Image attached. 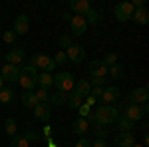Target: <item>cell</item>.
I'll return each instance as SVG.
<instances>
[{
  "label": "cell",
  "instance_id": "obj_19",
  "mask_svg": "<svg viewBox=\"0 0 149 147\" xmlns=\"http://www.w3.org/2000/svg\"><path fill=\"white\" fill-rule=\"evenodd\" d=\"M90 90H92V86H90L88 79H78L76 86H74V91H76L80 98H88V95H90Z\"/></svg>",
  "mask_w": 149,
  "mask_h": 147
},
{
  "label": "cell",
  "instance_id": "obj_31",
  "mask_svg": "<svg viewBox=\"0 0 149 147\" xmlns=\"http://www.w3.org/2000/svg\"><path fill=\"white\" fill-rule=\"evenodd\" d=\"M28 145H30V143L24 139V135L22 137H14V139L10 141V147H28Z\"/></svg>",
  "mask_w": 149,
  "mask_h": 147
},
{
  "label": "cell",
  "instance_id": "obj_20",
  "mask_svg": "<svg viewBox=\"0 0 149 147\" xmlns=\"http://www.w3.org/2000/svg\"><path fill=\"white\" fill-rule=\"evenodd\" d=\"M36 84L40 86V90H48V88L54 86V76H50V74H46V72H42V74H38Z\"/></svg>",
  "mask_w": 149,
  "mask_h": 147
},
{
  "label": "cell",
  "instance_id": "obj_8",
  "mask_svg": "<svg viewBox=\"0 0 149 147\" xmlns=\"http://www.w3.org/2000/svg\"><path fill=\"white\" fill-rule=\"evenodd\" d=\"M64 52H66V58H68L70 62H74V64H80V62H84V58H86V50L80 44H72Z\"/></svg>",
  "mask_w": 149,
  "mask_h": 147
},
{
  "label": "cell",
  "instance_id": "obj_21",
  "mask_svg": "<svg viewBox=\"0 0 149 147\" xmlns=\"http://www.w3.org/2000/svg\"><path fill=\"white\" fill-rule=\"evenodd\" d=\"M72 129H74V133L81 135V133H86V131L90 129V123H88V119H84V117H78V119L74 121V125H72Z\"/></svg>",
  "mask_w": 149,
  "mask_h": 147
},
{
  "label": "cell",
  "instance_id": "obj_7",
  "mask_svg": "<svg viewBox=\"0 0 149 147\" xmlns=\"http://www.w3.org/2000/svg\"><path fill=\"white\" fill-rule=\"evenodd\" d=\"M0 76H2L4 82H8V84H16V82H18V76H20V70H18V66L4 64L2 70H0Z\"/></svg>",
  "mask_w": 149,
  "mask_h": 147
},
{
  "label": "cell",
  "instance_id": "obj_10",
  "mask_svg": "<svg viewBox=\"0 0 149 147\" xmlns=\"http://www.w3.org/2000/svg\"><path fill=\"white\" fill-rule=\"evenodd\" d=\"M117 98H119V88H115V86H107V88L102 91V98H100L95 103H100V105H107V103L115 102Z\"/></svg>",
  "mask_w": 149,
  "mask_h": 147
},
{
  "label": "cell",
  "instance_id": "obj_44",
  "mask_svg": "<svg viewBox=\"0 0 149 147\" xmlns=\"http://www.w3.org/2000/svg\"><path fill=\"white\" fill-rule=\"evenodd\" d=\"M46 143H48V147H58L56 143H54V139H52V137H46Z\"/></svg>",
  "mask_w": 149,
  "mask_h": 147
},
{
  "label": "cell",
  "instance_id": "obj_41",
  "mask_svg": "<svg viewBox=\"0 0 149 147\" xmlns=\"http://www.w3.org/2000/svg\"><path fill=\"white\" fill-rule=\"evenodd\" d=\"M139 109H141V115H143V117H145V115L149 113V107H147V103H141V105H139Z\"/></svg>",
  "mask_w": 149,
  "mask_h": 147
},
{
  "label": "cell",
  "instance_id": "obj_18",
  "mask_svg": "<svg viewBox=\"0 0 149 147\" xmlns=\"http://www.w3.org/2000/svg\"><path fill=\"white\" fill-rule=\"evenodd\" d=\"M22 60H24V50H20V48H14L6 54V64L18 66V64H22Z\"/></svg>",
  "mask_w": 149,
  "mask_h": 147
},
{
  "label": "cell",
  "instance_id": "obj_50",
  "mask_svg": "<svg viewBox=\"0 0 149 147\" xmlns=\"http://www.w3.org/2000/svg\"><path fill=\"white\" fill-rule=\"evenodd\" d=\"M131 147H143V145H141V143H133Z\"/></svg>",
  "mask_w": 149,
  "mask_h": 147
},
{
  "label": "cell",
  "instance_id": "obj_43",
  "mask_svg": "<svg viewBox=\"0 0 149 147\" xmlns=\"http://www.w3.org/2000/svg\"><path fill=\"white\" fill-rule=\"evenodd\" d=\"M93 103H95V100H93L92 95H88V98H86V105H90V107H92Z\"/></svg>",
  "mask_w": 149,
  "mask_h": 147
},
{
  "label": "cell",
  "instance_id": "obj_25",
  "mask_svg": "<svg viewBox=\"0 0 149 147\" xmlns=\"http://www.w3.org/2000/svg\"><path fill=\"white\" fill-rule=\"evenodd\" d=\"M16 129H18V127H16V121H14L12 117H6V119H4V131H6L8 135H16Z\"/></svg>",
  "mask_w": 149,
  "mask_h": 147
},
{
  "label": "cell",
  "instance_id": "obj_48",
  "mask_svg": "<svg viewBox=\"0 0 149 147\" xmlns=\"http://www.w3.org/2000/svg\"><path fill=\"white\" fill-rule=\"evenodd\" d=\"M147 143H149V135H147V133H145V137H143V143H141V145L145 147V145H147Z\"/></svg>",
  "mask_w": 149,
  "mask_h": 147
},
{
  "label": "cell",
  "instance_id": "obj_23",
  "mask_svg": "<svg viewBox=\"0 0 149 147\" xmlns=\"http://www.w3.org/2000/svg\"><path fill=\"white\" fill-rule=\"evenodd\" d=\"M66 102H68V93H64V91H56V93L50 95V103L52 105H64Z\"/></svg>",
  "mask_w": 149,
  "mask_h": 147
},
{
  "label": "cell",
  "instance_id": "obj_45",
  "mask_svg": "<svg viewBox=\"0 0 149 147\" xmlns=\"http://www.w3.org/2000/svg\"><path fill=\"white\" fill-rule=\"evenodd\" d=\"M50 133H52V127H50V125H46V127H44V135L50 137Z\"/></svg>",
  "mask_w": 149,
  "mask_h": 147
},
{
  "label": "cell",
  "instance_id": "obj_3",
  "mask_svg": "<svg viewBox=\"0 0 149 147\" xmlns=\"http://www.w3.org/2000/svg\"><path fill=\"white\" fill-rule=\"evenodd\" d=\"M54 86H56L58 91L68 93V91L74 90L76 79H74V76H72L70 72H60V74H56V76H54Z\"/></svg>",
  "mask_w": 149,
  "mask_h": 147
},
{
  "label": "cell",
  "instance_id": "obj_47",
  "mask_svg": "<svg viewBox=\"0 0 149 147\" xmlns=\"http://www.w3.org/2000/svg\"><path fill=\"white\" fill-rule=\"evenodd\" d=\"M147 127H149V125L145 123V121H143V123H141V127H139V129H141V131H145V133H147Z\"/></svg>",
  "mask_w": 149,
  "mask_h": 147
},
{
  "label": "cell",
  "instance_id": "obj_24",
  "mask_svg": "<svg viewBox=\"0 0 149 147\" xmlns=\"http://www.w3.org/2000/svg\"><path fill=\"white\" fill-rule=\"evenodd\" d=\"M107 74H109L113 79H119L121 76H123V66H121V64H113V66L107 68Z\"/></svg>",
  "mask_w": 149,
  "mask_h": 147
},
{
  "label": "cell",
  "instance_id": "obj_16",
  "mask_svg": "<svg viewBox=\"0 0 149 147\" xmlns=\"http://www.w3.org/2000/svg\"><path fill=\"white\" fill-rule=\"evenodd\" d=\"M115 143H117V147H131L135 143V139L131 135V131H119L115 135Z\"/></svg>",
  "mask_w": 149,
  "mask_h": 147
},
{
  "label": "cell",
  "instance_id": "obj_39",
  "mask_svg": "<svg viewBox=\"0 0 149 147\" xmlns=\"http://www.w3.org/2000/svg\"><path fill=\"white\" fill-rule=\"evenodd\" d=\"M74 147H92V141H90V139H86V137H81Z\"/></svg>",
  "mask_w": 149,
  "mask_h": 147
},
{
  "label": "cell",
  "instance_id": "obj_4",
  "mask_svg": "<svg viewBox=\"0 0 149 147\" xmlns=\"http://www.w3.org/2000/svg\"><path fill=\"white\" fill-rule=\"evenodd\" d=\"M32 68H40L42 72H46V74H50L52 70L56 68V64H54V60L50 56H46V54H36V56H32V64H30Z\"/></svg>",
  "mask_w": 149,
  "mask_h": 147
},
{
  "label": "cell",
  "instance_id": "obj_42",
  "mask_svg": "<svg viewBox=\"0 0 149 147\" xmlns=\"http://www.w3.org/2000/svg\"><path fill=\"white\" fill-rule=\"evenodd\" d=\"M95 135H97V139H103V137H105V131H103L100 125H97V129H95Z\"/></svg>",
  "mask_w": 149,
  "mask_h": 147
},
{
  "label": "cell",
  "instance_id": "obj_6",
  "mask_svg": "<svg viewBox=\"0 0 149 147\" xmlns=\"http://www.w3.org/2000/svg\"><path fill=\"white\" fill-rule=\"evenodd\" d=\"M149 100V91L147 88L143 86V88H137V90L129 91V95H127V102L133 103V105H141V103H147Z\"/></svg>",
  "mask_w": 149,
  "mask_h": 147
},
{
  "label": "cell",
  "instance_id": "obj_17",
  "mask_svg": "<svg viewBox=\"0 0 149 147\" xmlns=\"http://www.w3.org/2000/svg\"><path fill=\"white\" fill-rule=\"evenodd\" d=\"M131 20L135 24H141V26H145V24L149 22V12L145 6H141V8H135L133 10V14H131Z\"/></svg>",
  "mask_w": 149,
  "mask_h": 147
},
{
  "label": "cell",
  "instance_id": "obj_40",
  "mask_svg": "<svg viewBox=\"0 0 149 147\" xmlns=\"http://www.w3.org/2000/svg\"><path fill=\"white\" fill-rule=\"evenodd\" d=\"M92 147H107V145H105V139H95L92 143Z\"/></svg>",
  "mask_w": 149,
  "mask_h": 147
},
{
  "label": "cell",
  "instance_id": "obj_36",
  "mask_svg": "<svg viewBox=\"0 0 149 147\" xmlns=\"http://www.w3.org/2000/svg\"><path fill=\"white\" fill-rule=\"evenodd\" d=\"M72 44H74V42H72V38H70L68 34H64L62 38H60V48H66V50H68Z\"/></svg>",
  "mask_w": 149,
  "mask_h": 147
},
{
  "label": "cell",
  "instance_id": "obj_22",
  "mask_svg": "<svg viewBox=\"0 0 149 147\" xmlns=\"http://www.w3.org/2000/svg\"><path fill=\"white\" fill-rule=\"evenodd\" d=\"M22 103L26 105V107H32L34 109L36 105H38V98H36V93L34 91H24V95H22Z\"/></svg>",
  "mask_w": 149,
  "mask_h": 147
},
{
  "label": "cell",
  "instance_id": "obj_28",
  "mask_svg": "<svg viewBox=\"0 0 149 147\" xmlns=\"http://www.w3.org/2000/svg\"><path fill=\"white\" fill-rule=\"evenodd\" d=\"M12 98H14V91H12L10 88H2V90H0V102L2 103H10Z\"/></svg>",
  "mask_w": 149,
  "mask_h": 147
},
{
  "label": "cell",
  "instance_id": "obj_11",
  "mask_svg": "<svg viewBox=\"0 0 149 147\" xmlns=\"http://www.w3.org/2000/svg\"><path fill=\"white\" fill-rule=\"evenodd\" d=\"M28 28H30V20H28V16L26 14H20L18 18H16V22H14V34L16 36H24L28 32Z\"/></svg>",
  "mask_w": 149,
  "mask_h": 147
},
{
  "label": "cell",
  "instance_id": "obj_12",
  "mask_svg": "<svg viewBox=\"0 0 149 147\" xmlns=\"http://www.w3.org/2000/svg\"><path fill=\"white\" fill-rule=\"evenodd\" d=\"M70 10H74L78 16H84L88 10H92V4L90 0H70Z\"/></svg>",
  "mask_w": 149,
  "mask_h": 147
},
{
  "label": "cell",
  "instance_id": "obj_2",
  "mask_svg": "<svg viewBox=\"0 0 149 147\" xmlns=\"http://www.w3.org/2000/svg\"><path fill=\"white\" fill-rule=\"evenodd\" d=\"M36 79H38V72L32 66H24L20 70V76H18V84L24 88V91H32V88L36 86Z\"/></svg>",
  "mask_w": 149,
  "mask_h": 147
},
{
  "label": "cell",
  "instance_id": "obj_26",
  "mask_svg": "<svg viewBox=\"0 0 149 147\" xmlns=\"http://www.w3.org/2000/svg\"><path fill=\"white\" fill-rule=\"evenodd\" d=\"M117 125L121 127V131H131L135 123H133V121H129V119L123 117V115H119V117H117Z\"/></svg>",
  "mask_w": 149,
  "mask_h": 147
},
{
  "label": "cell",
  "instance_id": "obj_15",
  "mask_svg": "<svg viewBox=\"0 0 149 147\" xmlns=\"http://www.w3.org/2000/svg\"><path fill=\"white\" fill-rule=\"evenodd\" d=\"M50 115H52V111H50V105L48 103H38L34 107V117L38 119V121H48L50 119Z\"/></svg>",
  "mask_w": 149,
  "mask_h": 147
},
{
  "label": "cell",
  "instance_id": "obj_29",
  "mask_svg": "<svg viewBox=\"0 0 149 147\" xmlns=\"http://www.w3.org/2000/svg\"><path fill=\"white\" fill-rule=\"evenodd\" d=\"M102 64L105 66V68H109V66H113V64H117V54H113V52H109V54H105L102 60Z\"/></svg>",
  "mask_w": 149,
  "mask_h": 147
},
{
  "label": "cell",
  "instance_id": "obj_37",
  "mask_svg": "<svg viewBox=\"0 0 149 147\" xmlns=\"http://www.w3.org/2000/svg\"><path fill=\"white\" fill-rule=\"evenodd\" d=\"M24 139H26L28 143H30V141H38V139H40V133H36V131H28V133L24 135Z\"/></svg>",
  "mask_w": 149,
  "mask_h": 147
},
{
  "label": "cell",
  "instance_id": "obj_35",
  "mask_svg": "<svg viewBox=\"0 0 149 147\" xmlns=\"http://www.w3.org/2000/svg\"><path fill=\"white\" fill-rule=\"evenodd\" d=\"M78 109H80V117H84V119L92 115V109H90V105H86V103H81Z\"/></svg>",
  "mask_w": 149,
  "mask_h": 147
},
{
  "label": "cell",
  "instance_id": "obj_51",
  "mask_svg": "<svg viewBox=\"0 0 149 147\" xmlns=\"http://www.w3.org/2000/svg\"><path fill=\"white\" fill-rule=\"evenodd\" d=\"M0 62H2V56H0Z\"/></svg>",
  "mask_w": 149,
  "mask_h": 147
},
{
  "label": "cell",
  "instance_id": "obj_1",
  "mask_svg": "<svg viewBox=\"0 0 149 147\" xmlns=\"http://www.w3.org/2000/svg\"><path fill=\"white\" fill-rule=\"evenodd\" d=\"M117 117H119V109H115L113 105H100V109L92 113V119L100 125V127L117 121Z\"/></svg>",
  "mask_w": 149,
  "mask_h": 147
},
{
  "label": "cell",
  "instance_id": "obj_27",
  "mask_svg": "<svg viewBox=\"0 0 149 147\" xmlns=\"http://www.w3.org/2000/svg\"><path fill=\"white\" fill-rule=\"evenodd\" d=\"M68 103H70V107H72V109H78V107L81 105V98L76 93V91H72V93L68 95Z\"/></svg>",
  "mask_w": 149,
  "mask_h": 147
},
{
  "label": "cell",
  "instance_id": "obj_34",
  "mask_svg": "<svg viewBox=\"0 0 149 147\" xmlns=\"http://www.w3.org/2000/svg\"><path fill=\"white\" fill-rule=\"evenodd\" d=\"M2 40H4L6 44H14V40H16V34H14L12 30H6V32L2 34Z\"/></svg>",
  "mask_w": 149,
  "mask_h": 147
},
{
  "label": "cell",
  "instance_id": "obj_30",
  "mask_svg": "<svg viewBox=\"0 0 149 147\" xmlns=\"http://www.w3.org/2000/svg\"><path fill=\"white\" fill-rule=\"evenodd\" d=\"M84 18H86V22H88V24H97V20H100V14H97V12L92 8V10H88L86 14H84Z\"/></svg>",
  "mask_w": 149,
  "mask_h": 147
},
{
  "label": "cell",
  "instance_id": "obj_14",
  "mask_svg": "<svg viewBox=\"0 0 149 147\" xmlns=\"http://www.w3.org/2000/svg\"><path fill=\"white\" fill-rule=\"evenodd\" d=\"M90 74H92V78H105L107 68L102 64V60H93V62H90Z\"/></svg>",
  "mask_w": 149,
  "mask_h": 147
},
{
  "label": "cell",
  "instance_id": "obj_32",
  "mask_svg": "<svg viewBox=\"0 0 149 147\" xmlns=\"http://www.w3.org/2000/svg\"><path fill=\"white\" fill-rule=\"evenodd\" d=\"M52 60H54V64H66V62H68V58H66V52H64V50H58V54L52 58Z\"/></svg>",
  "mask_w": 149,
  "mask_h": 147
},
{
  "label": "cell",
  "instance_id": "obj_38",
  "mask_svg": "<svg viewBox=\"0 0 149 147\" xmlns=\"http://www.w3.org/2000/svg\"><path fill=\"white\" fill-rule=\"evenodd\" d=\"M102 91H103V88H92V90H90V95L97 102V100L102 98Z\"/></svg>",
  "mask_w": 149,
  "mask_h": 147
},
{
  "label": "cell",
  "instance_id": "obj_5",
  "mask_svg": "<svg viewBox=\"0 0 149 147\" xmlns=\"http://www.w3.org/2000/svg\"><path fill=\"white\" fill-rule=\"evenodd\" d=\"M133 6H131V2H119V4H115V18L119 20V22H125V20H131V14H133Z\"/></svg>",
  "mask_w": 149,
  "mask_h": 147
},
{
  "label": "cell",
  "instance_id": "obj_33",
  "mask_svg": "<svg viewBox=\"0 0 149 147\" xmlns=\"http://www.w3.org/2000/svg\"><path fill=\"white\" fill-rule=\"evenodd\" d=\"M36 98H38V102L48 103V100H50V93H48V90H40V91H36Z\"/></svg>",
  "mask_w": 149,
  "mask_h": 147
},
{
  "label": "cell",
  "instance_id": "obj_13",
  "mask_svg": "<svg viewBox=\"0 0 149 147\" xmlns=\"http://www.w3.org/2000/svg\"><path fill=\"white\" fill-rule=\"evenodd\" d=\"M121 115H123V117H127L129 121H133V123H135V121H139V119L143 117V115H141V109H139V105H133V103L125 105Z\"/></svg>",
  "mask_w": 149,
  "mask_h": 147
},
{
  "label": "cell",
  "instance_id": "obj_9",
  "mask_svg": "<svg viewBox=\"0 0 149 147\" xmlns=\"http://www.w3.org/2000/svg\"><path fill=\"white\" fill-rule=\"evenodd\" d=\"M70 28H72V32L74 36H84L88 32V22H86V18L84 16H72V20H70Z\"/></svg>",
  "mask_w": 149,
  "mask_h": 147
},
{
  "label": "cell",
  "instance_id": "obj_46",
  "mask_svg": "<svg viewBox=\"0 0 149 147\" xmlns=\"http://www.w3.org/2000/svg\"><path fill=\"white\" fill-rule=\"evenodd\" d=\"M62 18H64V20H72V14H70V12H64V14H62Z\"/></svg>",
  "mask_w": 149,
  "mask_h": 147
},
{
  "label": "cell",
  "instance_id": "obj_49",
  "mask_svg": "<svg viewBox=\"0 0 149 147\" xmlns=\"http://www.w3.org/2000/svg\"><path fill=\"white\" fill-rule=\"evenodd\" d=\"M4 88V79H2V76H0V90Z\"/></svg>",
  "mask_w": 149,
  "mask_h": 147
}]
</instances>
